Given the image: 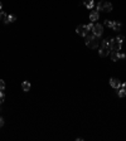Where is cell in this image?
<instances>
[{"label":"cell","instance_id":"obj_19","mask_svg":"<svg viewBox=\"0 0 126 141\" xmlns=\"http://www.w3.org/2000/svg\"><path fill=\"white\" fill-rule=\"evenodd\" d=\"M8 18V15L3 12V10H0V20H5Z\"/></svg>","mask_w":126,"mask_h":141},{"label":"cell","instance_id":"obj_2","mask_svg":"<svg viewBox=\"0 0 126 141\" xmlns=\"http://www.w3.org/2000/svg\"><path fill=\"white\" fill-rule=\"evenodd\" d=\"M76 31H77V34H79V35H82V37H86V35L90 33V30H88L87 25H85V24L78 25V27L76 28Z\"/></svg>","mask_w":126,"mask_h":141},{"label":"cell","instance_id":"obj_16","mask_svg":"<svg viewBox=\"0 0 126 141\" xmlns=\"http://www.w3.org/2000/svg\"><path fill=\"white\" fill-rule=\"evenodd\" d=\"M115 40H116L117 43H121V44H122L124 40H125V37H124V35H117L116 38H115Z\"/></svg>","mask_w":126,"mask_h":141},{"label":"cell","instance_id":"obj_7","mask_svg":"<svg viewBox=\"0 0 126 141\" xmlns=\"http://www.w3.org/2000/svg\"><path fill=\"white\" fill-rule=\"evenodd\" d=\"M110 52H111L110 48H101L98 50V54H100L101 57H106V56H109V54H110Z\"/></svg>","mask_w":126,"mask_h":141},{"label":"cell","instance_id":"obj_6","mask_svg":"<svg viewBox=\"0 0 126 141\" xmlns=\"http://www.w3.org/2000/svg\"><path fill=\"white\" fill-rule=\"evenodd\" d=\"M98 16H100V14H98V12H97V10H93V12L90 14V20L92 21V23H93V21H96V20H98Z\"/></svg>","mask_w":126,"mask_h":141},{"label":"cell","instance_id":"obj_10","mask_svg":"<svg viewBox=\"0 0 126 141\" xmlns=\"http://www.w3.org/2000/svg\"><path fill=\"white\" fill-rule=\"evenodd\" d=\"M22 88H23L24 92H29V90H30V83H29L28 81H24V82L22 83Z\"/></svg>","mask_w":126,"mask_h":141},{"label":"cell","instance_id":"obj_17","mask_svg":"<svg viewBox=\"0 0 126 141\" xmlns=\"http://www.w3.org/2000/svg\"><path fill=\"white\" fill-rule=\"evenodd\" d=\"M101 46H102V48H109V39H103L101 42Z\"/></svg>","mask_w":126,"mask_h":141},{"label":"cell","instance_id":"obj_11","mask_svg":"<svg viewBox=\"0 0 126 141\" xmlns=\"http://www.w3.org/2000/svg\"><path fill=\"white\" fill-rule=\"evenodd\" d=\"M112 10V4L110 1H105V9H103V12H106V13H110Z\"/></svg>","mask_w":126,"mask_h":141},{"label":"cell","instance_id":"obj_9","mask_svg":"<svg viewBox=\"0 0 126 141\" xmlns=\"http://www.w3.org/2000/svg\"><path fill=\"white\" fill-rule=\"evenodd\" d=\"M82 4H85L88 9H92L94 6V1H93V0H83Z\"/></svg>","mask_w":126,"mask_h":141},{"label":"cell","instance_id":"obj_24","mask_svg":"<svg viewBox=\"0 0 126 141\" xmlns=\"http://www.w3.org/2000/svg\"><path fill=\"white\" fill-rule=\"evenodd\" d=\"M3 126H4V118L0 117V127H3Z\"/></svg>","mask_w":126,"mask_h":141},{"label":"cell","instance_id":"obj_8","mask_svg":"<svg viewBox=\"0 0 126 141\" xmlns=\"http://www.w3.org/2000/svg\"><path fill=\"white\" fill-rule=\"evenodd\" d=\"M111 50H113V52H120V50H121V43H117L116 40H115V43L111 46Z\"/></svg>","mask_w":126,"mask_h":141},{"label":"cell","instance_id":"obj_13","mask_svg":"<svg viewBox=\"0 0 126 141\" xmlns=\"http://www.w3.org/2000/svg\"><path fill=\"white\" fill-rule=\"evenodd\" d=\"M119 52H113V50H111L110 52V54H111V61H113V62H117L119 61V54H117Z\"/></svg>","mask_w":126,"mask_h":141},{"label":"cell","instance_id":"obj_18","mask_svg":"<svg viewBox=\"0 0 126 141\" xmlns=\"http://www.w3.org/2000/svg\"><path fill=\"white\" fill-rule=\"evenodd\" d=\"M112 23H113L112 20H105V21H103V24L106 25V27H109L110 29H111V27H112Z\"/></svg>","mask_w":126,"mask_h":141},{"label":"cell","instance_id":"obj_14","mask_svg":"<svg viewBox=\"0 0 126 141\" xmlns=\"http://www.w3.org/2000/svg\"><path fill=\"white\" fill-rule=\"evenodd\" d=\"M103 9H105V1H100L96 5V10L97 12H103Z\"/></svg>","mask_w":126,"mask_h":141},{"label":"cell","instance_id":"obj_3","mask_svg":"<svg viewBox=\"0 0 126 141\" xmlns=\"http://www.w3.org/2000/svg\"><path fill=\"white\" fill-rule=\"evenodd\" d=\"M92 33L96 35L97 38H100V37L102 35V33H103V25H101V24H94V27H93V29H92Z\"/></svg>","mask_w":126,"mask_h":141},{"label":"cell","instance_id":"obj_15","mask_svg":"<svg viewBox=\"0 0 126 141\" xmlns=\"http://www.w3.org/2000/svg\"><path fill=\"white\" fill-rule=\"evenodd\" d=\"M117 94H119V97H121V98H124V97L126 96V90H124V88H119L117 90Z\"/></svg>","mask_w":126,"mask_h":141},{"label":"cell","instance_id":"obj_4","mask_svg":"<svg viewBox=\"0 0 126 141\" xmlns=\"http://www.w3.org/2000/svg\"><path fill=\"white\" fill-rule=\"evenodd\" d=\"M110 84H111V87L115 88V90H119L121 87V82L119 78H111L110 79Z\"/></svg>","mask_w":126,"mask_h":141},{"label":"cell","instance_id":"obj_23","mask_svg":"<svg viewBox=\"0 0 126 141\" xmlns=\"http://www.w3.org/2000/svg\"><path fill=\"white\" fill-rule=\"evenodd\" d=\"M93 27H94V24H93V23H91V24H88V25H87V28H88V30H90V31H92Z\"/></svg>","mask_w":126,"mask_h":141},{"label":"cell","instance_id":"obj_5","mask_svg":"<svg viewBox=\"0 0 126 141\" xmlns=\"http://www.w3.org/2000/svg\"><path fill=\"white\" fill-rule=\"evenodd\" d=\"M121 28H122V23H121V21L113 20V23H112V27H111V29H112V30H115V31H120V30H121Z\"/></svg>","mask_w":126,"mask_h":141},{"label":"cell","instance_id":"obj_22","mask_svg":"<svg viewBox=\"0 0 126 141\" xmlns=\"http://www.w3.org/2000/svg\"><path fill=\"white\" fill-rule=\"evenodd\" d=\"M117 54H119V59H125V58H126V54H125V53H121V52H119Z\"/></svg>","mask_w":126,"mask_h":141},{"label":"cell","instance_id":"obj_21","mask_svg":"<svg viewBox=\"0 0 126 141\" xmlns=\"http://www.w3.org/2000/svg\"><path fill=\"white\" fill-rule=\"evenodd\" d=\"M4 90H5V82L0 79V91H4Z\"/></svg>","mask_w":126,"mask_h":141},{"label":"cell","instance_id":"obj_20","mask_svg":"<svg viewBox=\"0 0 126 141\" xmlns=\"http://www.w3.org/2000/svg\"><path fill=\"white\" fill-rule=\"evenodd\" d=\"M4 100H5V94H4L3 91H0V103H3Z\"/></svg>","mask_w":126,"mask_h":141},{"label":"cell","instance_id":"obj_25","mask_svg":"<svg viewBox=\"0 0 126 141\" xmlns=\"http://www.w3.org/2000/svg\"><path fill=\"white\" fill-rule=\"evenodd\" d=\"M121 88H124V90H126V82H124V83H121Z\"/></svg>","mask_w":126,"mask_h":141},{"label":"cell","instance_id":"obj_1","mask_svg":"<svg viewBox=\"0 0 126 141\" xmlns=\"http://www.w3.org/2000/svg\"><path fill=\"white\" fill-rule=\"evenodd\" d=\"M85 38V43H86V46L91 49H96L98 47V43H100V38H97L96 35H94L92 31H90V33L86 35V37H83Z\"/></svg>","mask_w":126,"mask_h":141},{"label":"cell","instance_id":"obj_26","mask_svg":"<svg viewBox=\"0 0 126 141\" xmlns=\"http://www.w3.org/2000/svg\"><path fill=\"white\" fill-rule=\"evenodd\" d=\"M0 10H3V4L0 3Z\"/></svg>","mask_w":126,"mask_h":141},{"label":"cell","instance_id":"obj_12","mask_svg":"<svg viewBox=\"0 0 126 141\" xmlns=\"http://www.w3.org/2000/svg\"><path fill=\"white\" fill-rule=\"evenodd\" d=\"M16 20V16L15 15H8V18L4 20V23L5 24H9V23H13V21Z\"/></svg>","mask_w":126,"mask_h":141}]
</instances>
